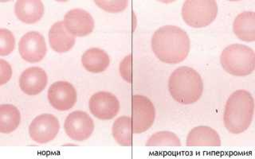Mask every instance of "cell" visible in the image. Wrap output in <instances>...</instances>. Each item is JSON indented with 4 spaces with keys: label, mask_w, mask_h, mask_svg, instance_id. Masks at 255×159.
<instances>
[{
    "label": "cell",
    "mask_w": 255,
    "mask_h": 159,
    "mask_svg": "<svg viewBox=\"0 0 255 159\" xmlns=\"http://www.w3.org/2000/svg\"><path fill=\"white\" fill-rule=\"evenodd\" d=\"M191 42L184 30L176 26H163L151 38V49L159 61L167 64L183 62L189 54Z\"/></svg>",
    "instance_id": "obj_1"
},
{
    "label": "cell",
    "mask_w": 255,
    "mask_h": 159,
    "mask_svg": "<svg viewBox=\"0 0 255 159\" xmlns=\"http://www.w3.org/2000/svg\"><path fill=\"white\" fill-rule=\"evenodd\" d=\"M112 133L116 142L123 147H130L133 142V131L131 128V118L121 116L114 122Z\"/></svg>",
    "instance_id": "obj_19"
},
{
    "label": "cell",
    "mask_w": 255,
    "mask_h": 159,
    "mask_svg": "<svg viewBox=\"0 0 255 159\" xmlns=\"http://www.w3.org/2000/svg\"><path fill=\"white\" fill-rule=\"evenodd\" d=\"M255 113V100L247 90H238L230 95L226 103L224 125L232 134H241L251 126Z\"/></svg>",
    "instance_id": "obj_2"
},
{
    "label": "cell",
    "mask_w": 255,
    "mask_h": 159,
    "mask_svg": "<svg viewBox=\"0 0 255 159\" xmlns=\"http://www.w3.org/2000/svg\"><path fill=\"white\" fill-rule=\"evenodd\" d=\"M48 78L45 70L39 67H30L20 76V88L24 93L35 95L41 93L47 84Z\"/></svg>",
    "instance_id": "obj_13"
},
{
    "label": "cell",
    "mask_w": 255,
    "mask_h": 159,
    "mask_svg": "<svg viewBox=\"0 0 255 159\" xmlns=\"http://www.w3.org/2000/svg\"><path fill=\"white\" fill-rule=\"evenodd\" d=\"M187 147H220L221 139L217 131L207 126L191 129L187 137Z\"/></svg>",
    "instance_id": "obj_15"
},
{
    "label": "cell",
    "mask_w": 255,
    "mask_h": 159,
    "mask_svg": "<svg viewBox=\"0 0 255 159\" xmlns=\"http://www.w3.org/2000/svg\"><path fill=\"white\" fill-rule=\"evenodd\" d=\"M220 62L223 70L231 75L248 76L255 71V53L249 46L232 44L222 52Z\"/></svg>",
    "instance_id": "obj_4"
},
{
    "label": "cell",
    "mask_w": 255,
    "mask_h": 159,
    "mask_svg": "<svg viewBox=\"0 0 255 159\" xmlns=\"http://www.w3.org/2000/svg\"><path fill=\"white\" fill-rule=\"evenodd\" d=\"M46 41L42 34L30 31L22 36L18 43V52L22 59L30 63L41 62L46 54Z\"/></svg>",
    "instance_id": "obj_9"
},
{
    "label": "cell",
    "mask_w": 255,
    "mask_h": 159,
    "mask_svg": "<svg viewBox=\"0 0 255 159\" xmlns=\"http://www.w3.org/2000/svg\"><path fill=\"white\" fill-rule=\"evenodd\" d=\"M15 38L7 29H0V55L7 56L14 51Z\"/></svg>",
    "instance_id": "obj_22"
},
{
    "label": "cell",
    "mask_w": 255,
    "mask_h": 159,
    "mask_svg": "<svg viewBox=\"0 0 255 159\" xmlns=\"http://www.w3.org/2000/svg\"><path fill=\"white\" fill-rule=\"evenodd\" d=\"M168 90L175 101L188 105L197 102L203 95V80L196 70L181 66L170 76Z\"/></svg>",
    "instance_id": "obj_3"
},
{
    "label": "cell",
    "mask_w": 255,
    "mask_h": 159,
    "mask_svg": "<svg viewBox=\"0 0 255 159\" xmlns=\"http://www.w3.org/2000/svg\"><path fill=\"white\" fill-rule=\"evenodd\" d=\"M18 19L26 24L38 22L44 14V5L40 0H18L14 6Z\"/></svg>",
    "instance_id": "obj_16"
},
{
    "label": "cell",
    "mask_w": 255,
    "mask_h": 159,
    "mask_svg": "<svg viewBox=\"0 0 255 159\" xmlns=\"http://www.w3.org/2000/svg\"><path fill=\"white\" fill-rule=\"evenodd\" d=\"M49 42L52 50L62 54L71 50L75 44V37L68 31L63 21H59L50 27Z\"/></svg>",
    "instance_id": "obj_14"
},
{
    "label": "cell",
    "mask_w": 255,
    "mask_h": 159,
    "mask_svg": "<svg viewBox=\"0 0 255 159\" xmlns=\"http://www.w3.org/2000/svg\"><path fill=\"white\" fill-rule=\"evenodd\" d=\"M59 129L58 118L51 114H42L31 122L29 127V134L32 140L44 144L52 141L58 135Z\"/></svg>",
    "instance_id": "obj_7"
},
{
    "label": "cell",
    "mask_w": 255,
    "mask_h": 159,
    "mask_svg": "<svg viewBox=\"0 0 255 159\" xmlns=\"http://www.w3.org/2000/svg\"><path fill=\"white\" fill-rule=\"evenodd\" d=\"M132 55L129 54L120 64V74L126 81L132 82Z\"/></svg>",
    "instance_id": "obj_24"
},
{
    "label": "cell",
    "mask_w": 255,
    "mask_h": 159,
    "mask_svg": "<svg viewBox=\"0 0 255 159\" xmlns=\"http://www.w3.org/2000/svg\"><path fill=\"white\" fill-rule=\"evenodd\" d=\"M48 100L52 107L60 111H68L75 105L78 94L75 87L67 81H57L48 90Z\"/></svg>",
    "instance_id": "obj_10"
},
{
    "label": "cell",
    "mask_w": 255,
    "mask_h": 159,
    "mask_svg": "<svg viewBox=\"0 0 255 159\" xmlns=\"http://www.w3.org/2000/svg\"><path fill=\"white\" fill-rule=\"evenodd\" d=\"M131 128L135 134L143 133L153 125L155 109L152 102L144 95L131 96Z\"/></svg>",
    "instance_id": "obj_6"
},
{
    "label": "cell",
    "mask_w": 255,
    "mask_h": 159,
    "mask_svg": "<svg viewBox=\"0 0 255 159\" xmlns=\"http://www.w3.org/2000/svg\"><path fill=\"white\" fill-rule=\"evenodd\" d=\"M21 114L17 107L11 104L0 106V132L8 134L13 132L19 126Z\"/></svg>",
    "instance_id": "obj_20"
},
{
    "label": "cell",
    "mask_w": 255,
    "mask_h": 159,
    "mask_svg": "<svg viewBox=\"0 0 255 159\" xmlns=\"http://www.w3.org/2000/svg\"><path fill=\"white\" fill-rule=\"evenodd\" d=\"M83 67L90 73L99 74L106 71L110 66L109 54L99 48H91L86 50L82 57Z\"/></svg>",
    "instance_id": "obj_17"
},
{
    "label": "cell",
    "mask_w": 255,
    "mask_h": 159,
    "mask_svg": "<svg viewBox=\"0 0 255 159\" xmlns=\"http://www.w3.org/2000/svg\"><path fill=\"white\" fill-rule=\"evenodd\" d=\"M64 128L70 139L75 141H84L94 132V120L85 111H73L66 118Z\"/></svg>",
    "instance_id": "obj_8"
},
{
    "label": "cell",
    "mask_w": 255,
    "mask_h": 159,
    "mask_svg": "<svg viewBox=\"0 0 255 159\" xmlns=\"http://www.w3.org/2000/svg\"><path fill=\"white\" fill-rule=\"evenodd\" d=\"M11 76L12 69L10 64L4 60H0V85L7 83Z\"/></svg>",
    "instance_id": "obj_25"
},
{
    "label": "cell",
    "mask_w": 255,
    "mask_h": 159,
    "mask_svg": "<svg viewBox=\"0 0 255 159\" xmlns=\"http://www.w3.org/2000/svg\"><path fill=\"white\" fill-rule=\"evenodd\" d=\"M94 2L101 9L110 13L124 11L128 5L127 0H96Z\"/></svg>",
    "instance_id": "obj_23"
},
{
    "label": "cell",
    "mask_w": 255,
    "mask_h": 159,
    "mask_svg": "<svg viewBox=\"0 0 255 159\" xmlns=\"http://www.w3.org/2000/svg\"><path fill=\"white\" fill-rule=\"evenodd\" d=\"M64 24L72 35L85 37L91 34L94 29V20L91 14L83 9L69 10L64 18Z\"/></svg>",
    "instance_id": "obj_12"
},
{
    "label": "cell",
    "mask_w": 255,
    "mask_h": 159,
    "mask_svg": "<svg viewBox=\"0 0 255 159\" xmlns=\"http://www.w3.org/2000/svg\"><path fill=\"white\" fill-rule=\"evenodd\" d=\"M147 147H180L177 135L170 131H159L151 135L146 143Z\"/></svg>",
    "instance_id": "obj_21"
},
{
    "label": "cell",
    "mask_w": 255,
    "mask_h": 159,
    "mask_svg": "<svg viewBox=\"0 0 255 159\" xmlns=\"http://www.w3.org/2000/svg\"><path fill=\"white\" fill-rule=\"evenodd\" d=\"M91 113L99 119H114L120 111V102L114 94L109 91H98L89 102Z\"/></svg>",
    "instance_id": "obj_11"
},
{
    "label": "cell",
    "mask_w": 255,
    "mask_h": 159,
    "mask_svg": "<svg viewBox=\"0 0 255 159\" xmlns=\"http://www.w3.org/2000/svg\"><path fill=\"white\" fill-rule=\"evenodd\" d=\"M183 21L193 28L209 26L218 14V4L215 0H187L181 10Z\"/></svg>",
    "instance_id": "obj_5"
},
{
    "label": "cell",
    "mask_w": 255,
    "mask_h": 159,
    "mask_svg": "<svg viewBox=\"0 0 255 159\" xmlns=\"http://www.w3.org/2000/svg\"><path fill=\"white\" fill-rule=\"evenodd\" d=\"M233 30L235 35L243 42H255V12L244 11L239 14L234 21Z\"/></svg>",
    "instance_id": "obj_18"
}]
</instances>
